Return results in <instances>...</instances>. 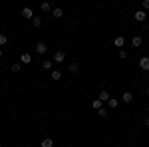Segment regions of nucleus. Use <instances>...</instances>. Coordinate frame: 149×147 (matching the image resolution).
Masks as SVG:
<instances>
[{"instance_id": "9b49d317", "label": "nucleus", "mask_w": 149, "mask_h": 147, "mask_svg": "<svg viewBox=\"0 0 149 147\" xmlns=\"http://www.w3.org/2000/svg\"><path fill=\"white\" fill-rule=\"evenodd\" d=\"M68 68H70V72L74 74V72H78V70H80V64H78V62H72V64H68Z\"/></svg>"}, {"instance_id": "412c9836", "label": "nucleus", "mask_w": 149, "mask_h": 147, "mask_svg": "<svg viewBox=\"0 0 149 147\" xmlns=\"http://www.w3.org/2000/svg\"><path fill=\"white\" fill-rule=\"evenodd\" d=\"M8 42V38H6V34H0V46H4Z\"/></svg>"}, {"instance_id": "0eeeda50", "label": "nucleus", "mask_w": 149, "mask_h": 147, "mask_svg": "<svg viewBox=\"0 0 149 147\" xmlns=\"http://www.w3.org/2000/svg\"><path fill=\"white\" fill-rule=\"evenodd\" d=\"M22 18H34V12H32V8H22Z\"/></svg>"}, {"instance_id": "4468645a", "label": "nucleus", "mask_w": 149, "mask_h": 147, "mask_svg": "<svg viewBox=\"0 0 149 147\" xmlns=\"http://www.w3.org/2000/svg\"><path fill=\"white\" fill-rule=\"evenodd\" d=\"M52 10V2H42V12H50Z\"/></svg>"}, {"instance_id": "39448f33", "label": "nucleus", "mask_w": 149, "mask_h": 147, "mask_svg": "<svg viewBox=\"0 0 149 147\" xmlns=\"http://www.w3.org/2000/svg\"><path fill=\"white\" fill-rule=\"evenodd\" d=\"M123 44H125V38L123 36H115V40H113L115 48H123Z\"/></svg>"}, {"instance_id": "2eb2a0df", "label": "nucleus", "mask_w": 149, "mask_h": 147, "mask_svg": "<svg viewBox=\"0 0 149 147\" xmlns=\"http://www.w3.org/2000/svg\"><path fill=\"white\" fill-rule=\"evenodd\" d=\"M52 79L56 82V79H62V72H58V70H52Z\"/></svg>"}, {"instance_id": "6ab92c4d", "label": "nucleus", "mask_w": 149, "mask_h": 147, "mask_svg": "<svg viewBox=\"0 0 149 147\" xmlns=\"http://www.w3.org/2000/svg\"><path fill=\"white\" fill-rule=\"evenodd\" d=\"M92 105H93V109H97V111H100V109H102V107H103V105H102V102H100V100H95V102H93Z\"/></svg>"}, {"instance_id": "20e7f679", "label": "nucleus", "mask_w": 149, "mask_h": 147, "mask_svg": "<svg viewBox=\"0 0 149 147\" xmlns=\"http://www.w3.org/2000/svg\"><path fill=\"white\" fill-rule=\"evenodd\" d=\"M109 98H111V95H109V91H105V90H102L100 91V95H97V100H100V102H109Z\"/></svg>"}, {"instance_id": "a211bd4d", "label": "nucleus", "mask_w": 149, "mask_h": 147, "mask_svg": "<svg viewBox=\"0 0 149 147\" xmlns=\"http://www.w3.org/2000/svg\"><path fill=\"white\" fill-rule=\"evenodd\" d=\"M12 72H14V74H18V72H20V70H22V64H12Z\"/></svg>"}, {"instance_id": "aec40b11", "label": "nucleus", "mask_w": 149, "mask_h": 147, "mask_svg": "<svg viewBox=\"0 0 149 147\" xmlns=\"http://www.w3.org/2000/svg\"><path fill=\"white\" fill-rule=\"evenodd\" d=\"M42 68H44V70H52V62H50V60L42 62Z\"/></svg>"}, {"instance_id": "c85d7f7f", "label": "nucleus", "mask_w": 149, "mask_h": 147, "mask_svg": "<svg viewBox=\"0 0 149 147\" xmlns=\"http://www.w3.org/2000/svg\"><path fill=\"white\" fill-rule=\"evenodd\" d=\"M147 113H149V107H147Z\"/></svg>"}, {"instance_id": "f257e3e1", "label": "nucleus", "mask_w": 149, "mask_h": 147, "mask_svg": "<svg viewBox=\"0 0 149 147\" xmlns=\"http://www.w3.org/2000/svg\"><path fill=\"white\" fill-rule=\"evenodd\" d=\"M64 60H66V54H64V50H58L56 54H54V62H56V64H62Z\"/></svg>"}, {"instance_id": "4be33fe9", "label": "nucleus", "mask_w": 149, "mask_h": 147, "mask_svg": "<svg viewBox=\"0 0 149 147\" xmlns=\"http://www.w3.org/2000/svg\"><path fill=\"white\" fill-rule=\"evenodd\" d=\"M97 113H100V117H105V115H107V109H105V107H102Z\"/></svg>"}, {"instance_id": "6e6552de", "label": "nucleus", "mask_w": 149, "mask_h": 147, "mask_svg": "<svg viewBox=\"0 0 149 147\" xmlns=\"http://www.w3.org/2000/svg\"><path fill=\"white\" fill-rule=\"evenodd\" d=\"M40 145L42 147H54V139H52V137H46V139H42Z\"/></svg>"}, {"instance_id": "f3484780", "label": "nucleus", "mask_w": 149, "mask_h": 147, "mask_svg": "<svg viewBox=\"0 0 149 147\" xmlns=\"http://www.w3.org/2000/svg\"><path fill=\"white\" fill-rule=\"evenodd\" d=\"M32 62V56L30 54H22V64H30Z\"/></svg>"}, {"instance_id": "b1692460", "label": "nucleus", "mask_w": 149, "mask_h": 147, "mask_svg": "<svg viewBox=\"0 0 149 147\" xmlns=\"http://www.w3.org/2000/svg\"><path fill=\"white\" fill-rule=\"evenodd\" d=\"M141 6H143V10H149V0H143V4H141Z\"/></svg>"}, {"instance_id": "f8f14e48", "label": "nucleus", "mask_w": 149, "mask_h": 147, "mask_svg": "<svg viewBox=\"0 0 149 147\" xmlns=\"http://www.w3.org/2000/svg\"><path fill=\"white\" fill-rule=\"evenodd\" d=\"M62 16H64V10H62V8H54V18H56V20H60Z\"/></svg>"}, {"instance_id": "ddd939ff", "label": "nucleus", "mask_w": 149, "mask_h": 147, "mask_svg": "<svg viewBox=\"0 0 149 147\" xmlns=\"http://www.w3.org/2000/svg\"><path fill=\"white\" fill-rule=\"evenodd\" d=\"M107 107H109V109H115V107H117V100H115V98H109V102H107Z\"/></svg>"}, {"instance_id": "f03ea898", "label": "nucleus", "mask_w": 149, "mask_h": 147, "mask_svg": "<svg viewBox=\"0 0 149 147\" xmlns=\"http://www.w3.org/2000/svg\"><path fill=\"white\" fill-rule=\"evenodd\" d=\"M139 68L143 70V72H149V58L147 56H143L139 60Z\"/></svg>"}, {"instance_id": "423d86ee", "label": "nucleus", "mask_w": 149, "mask_h": 147, "mask_svg": "<svg viewBox=\"0 0 149 147\" xmlns=\"http://www.w3.org/2000/svg\"><path fill=\"white\" fill-rule=\"evenodd\" d=\"M121 100L125 103H131L133 102V93H131V91H123V93H121Z\"/></svg>"}, {"instance_id": "dca6fc26", "label": "nucleus", "mask_w": 149, "mask_h": 147, "mask_svg": "<svg viewBox=\"0 0 149 147\" xmlns=\"http://www.w3.org/2000/svg\"><path fill=\"white\" fill-rule=\"evenodd\" d=\"M32 24H34L36 28H38V26H42V18H40V16H34V18H32Z\"/></svg>"}, {"instance_id": "cd10ccee", "label": "nucleus", "mask_w": 149, "mask_h": 147, "mask_svg": "<svg viewBox=\"0 0 149 147\" xmlns=\"http://www.w3.org/2000/svg\"><path fill=\"white\" fill-rule=\"evenodd\" d=\"M26 147H32V145H26Z\"/></svg>"}, {"instance_id": "7ed1b4c3", "label": "nucleus", "mask_w": 149, "mask_h": 147, "mask_svg": "<svg viewBox=\"0 0 149 147\" xmlns=\"http://www.w3.org/2000/svg\"><path fill=\"white\" fill-rule=\"evenodd\" d=\"M36 52H38V54H46L48 52V46L44 44V42H38V44H36V48H34Z\"/></svg>"}, {"instance_id": "393cba45", "label": "nucleus", "mask_w": 149, "mask_h": 147, "mask_svg": "<svg viewBox=\"0 0 149 147\" xmlns=\"http://www.w3.org/2000/svg\"><path fill=\"white\" fill-rule=\"evenodd\" d=\"M145 125H147V127H149V115H147V117H145Z\"/></svg>"}, {"instance_id": "a878e982", "label": "nucleus", "mask_w": 149, "mask_h": 147, "mask_svg": "<svg viewBox=\"0 0 149 147\" xmlns=\"http://www.w3.org/2000/svg\"><path fill=\"white\" fill-rule=\"evenodd\" d=\"M2 54H4V52H2V48H0V58H2Z\"/></svg>"}, {"instance_id": "9d476101", "label": "nucleus", "mask_w": 149, "mask_h": 147, "mask_svg": "<svg viewBox=\"0 0 149 147\" xmlns=\"http://www.w3.org/2000/svg\"><path fill=\"white\" fill-rule=\"evenodd\" d=\"M141 42H143V40H141V36H133V38H131V44L135 46V48H139Z\"/></svg>"}, {"instance_id": "bb28decb", "label": "nucleus", "mask_w": 149, "mask_h": 147, "mask_svg": "<svg viewBox=\"0 0 149 147\" xmlns=\"http://www.w3.org/2000/svg\"><path fill=\"white\" fill-rule=\"evenodd\" d=\"M147 93H149V86H147Z\"/></svg>"}, {"instance_id": "1a4fd4ad", "label": "nucleus", "mask_w": 149, "mask_h": 147, "mask_svg": "<svg viewBox=\"0 0 149 147\" xmlns=\"http://www.w3.org/2000/svg\"><path fill=\"white\" fill-rule=\"evenodd\" d=\"M133 18H135L137 22H143V20H145V12H143V10H137V12H135V16H133Z\"/></svg>"}, {"instance_id": "5701e85b", "label": "nucleus", "mask_w": 149, "mask_h": 147, "mask_svg": "<svg viewBox=\"0 0 149 147\" xmlns=\"http://www.w3.org/2000/svg\"><path fill=\"white\" fill-rule=\"evenodd\" d=\"M119 58H121V60H125V58H127V52H125V50H119Z\"/></svg>"}]
</instances>
